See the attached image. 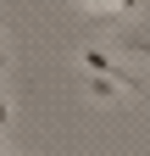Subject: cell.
I'll use <instances>...</instances> for the list:
<instances>
[{
	"mask_svg": "<svg viewBox=\"0 0 150 156\" xmlns=\"http://www.w3.org/2000/svg\"><path fill=\"white\" fill-rule=\"evenodd\" d=\"M6 123H11V101L0 95V128H6Z\"/></svg>",
	"mask_w": 150,
	"mask_h": 156,
	"instance_id": "277c9868",
	"label": "cell"
},
{
	"mask_svg": "<svg viewBox=\"0 0 150 156\" xmlns=\"http://www.w3.org/2000/svg\"><path fill=\"white\" fill-rule=\"evenodd\" d=\"M84 89L95 95V101H106V106H111V101H122V89H117V84H106V78H95V73H89V84H84Z\"/></svg>",
	"mask_w": 150,
	"mask_h": 156,
	"instance_id": "7a4b0ae2",
	"label": "cell"
},
{
	"mask_svg": "<svg viewBox=\"0 0 150 156\" xmlns=\"http://www.w3.org/2000/svg\"><path fill=\"white\" fill-rule=\"evenodd\" d=\"M0 34H6V23H0Z\"/></svg>",
	"mask_w": 150,
	"mask_h": 156,
	"instance_id": "8992f818",
	"label": "cell"
},
{
	"mask_svg": "<svg viewBox=\"0 0 150 156\" xmlns=\"http://www.w3.org/2000/svg\"><path fill=\"white\" fill-rule=\"evenodd\" d=\"M122 45H128V50H145V56H150V34H122Z\"/></svg>",
	"mask_w": 150,
	"mask_h": 156,
	"instance_id": "3957f363",
	"label": "cell"
},
{
	"mask_svg": "<svg viewBox=\"0 0 150 156\" xmlns=\"http://www.w3.org/2000/svg\"><path fill=\"white\" fill-rule=\"evenodd\" d=\"M6 67H11V56H6V50H0V73H6Z\"/></svg>",
	"mask_w": 150,
	"mask_h": 156,
	"instance_id": "5b68a950",
	"label": "cell"
},
{
	"mask_svg": "<svg viewBox=\"0 0 150 156\" xmlns=\"http://www.w3.org/2000/svg\"><path fill=\"white\" fill-rule=\"evenodd\" d=\"M84 67L95 73V78H106V84H117L122 95H139V89H145V78H139V73H128L122 62H111L106 50H84Z\"/></svg>",
	"mask_w": 150,
	"mask_h": 156,
	"instance_id": "6da1fadb",
	"label": "cell"
}]
</instances>
